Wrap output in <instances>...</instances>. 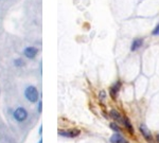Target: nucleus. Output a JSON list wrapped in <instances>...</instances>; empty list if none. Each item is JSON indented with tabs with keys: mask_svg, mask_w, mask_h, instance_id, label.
Instances as JSON below:
<instances>
[{
	"mask_svg": "<svg viewBox=\"0 0 159 143\" xmlns=\"http://www.w3.org/2000/svg\"><path fill=\"white\" fill-rule=\"evenodd\" d=\"M123 125L125 126L127 129H129V131L131 133V134H134V129H133V126H132V124H131V122H129V118H126V117H124L123 118Z\"/></svg>",
	"mask_w": 159,
	"mask_h": 143,
	"instance_id": "obj_10",
	"label": "nucleus"
},
{
	"mask_svg": "<svg viewBox=\"0 0 159 143\" xmlns=\"http://www.w3.org/2000/svg\"><path fill=\"white\" fill-rule=\"evenodd\" d=\"M109 115H110V117L113 119V120H116V121H118V122H121V123L123 122L122 116L120 115V112L117 111L116 109H111L110 112H109Z\"/></svg>",
	"mask_w": 159,
	"mask_h": 143,
	"instance_id": "obj_8",
	"label": "nucleus"
},
{
	"mask_svg": "<svg viewBox=\"0 0 159 143\" xmlns=\"http://www.w3.org/2000/svg\"><path fill=\"white\" fill-rule=\"evenodd\" d=\"M28 111L25 107H17L13 112V117L17 122H25L28 119Z\"/></svg>",
	"mask_w": 159,
	"mask_h": 143,
	"instance_id": "obj_2",
	"label": "nucleus"
},
{
	"mask_svg": "<svg viewBox=\"0 0 159 143\" xmlns=\"http://www.w3.org/2000/svg\"><path fill=\"white\" fill-rule=\"evenodd\" d=\"M14 65H15V67L20 68V67H24V66H25V62H24L22 58H16L15 60H14Z\"/></svg>",
	"mask_w": 159,
	"mask_h": 143,
	"instance_id": "obj_11",
	"label": "nucleus"
},
{
	"mask_svg": "<svg viewBox=\"0 0 159 143\" xmlns=\"http://www.w3.org/2000/svg\"><path fill=\"white\" fill-rule=\"evenodd\" d=\"M80 134H81V131H80V129H77V128H72V129H68V131H62V129L58 131L59 136L67 138H75L77 136H80Z\"/></svg>",
	"mask_w": 159,
	"mask_h": 143,
	"instance_id": "obj_3",
	"label": "nucleus"
},
{
	"mask_svg": "<svg viewBox=\"0 0 159 143\" xmlns=\"http://www.w3.org/2000/svg\"><path fill=\"white\" fill-rule=\"evenodd\" d=\"M38 143H43V142H41V140H40V142H38Z\"/></svg>",
	"mask_w": 159,
	"mask_h": 143,
	"instance_id": "obj_17",
	"label": "nucleus"
},
{
	"mask_svg": "<svg viewBox=\"0 0 159 143\" xmlns=\"http://www.w3.org/2000/svg\"><path fill=\"white\" fill-rule=\"evenodd\" d=\"M37 53H38V49L35 47H27L24 50V55H25L27 58H30V59L35 58Z\"/></svg>",
	"mask_w": 159,
	"mask_h": 143,
	"instance_id": "obj_5",
	"label": "nucleus"
},
{
	"mask_svg": "<svg viewBox=\"0 0 159 143\" xmlns=\"http://www.w3.org/2000/svg\"><path fill=\"white\" fill-rule=\"evenodd\" d=\"M153 35H159V23L156 25V28L153 30V33H152Z\"/></svg>",
	"mask_w": 159,
	"mask_h": 143,
	"instance_id": "obj_14",
	"label": "nucleus"
},
{
	"mask_svg": "<svg viewBox=\"0 0 159 143\" xmlns=\"http://www.w3.org/2000/svg\"><path fill=\"white\" fill-rule=\"evenodd\" d=\"M41 106H43V104H41V101H40L39 103H38V109H37V110H38V112H41Z\"/></svg>",
	"mask_w": 159,
	"mask_h": 143,
	"instance_id": "obj_15",
	"label": "nucleus"
},
{
	"mask_svg": "<svg viewBox=\"0 0 159 143\" xmlns=\"http://www.w3.org/2000/svg\"><path fill=\"white\" fill-rule=\"evenodd\" d=\"M25 96L29 102L36 103L38 101L39 94H38V91H37L35 86H28L25 90Z\"/></svg>",
	"mask_w": 159,
	"mask_h": 143,
	"instance_id": "obj_1",
	"label": "nucleus"
},
{
	"mask_svg": "<svg viewBox=\"0 0 159 143\" xmlns=\"http://www.w3.org/2000/svg\"><path fill=\"white\" fill-rule=\"evenodd\" d=\"M139 129H140V133L141 135L144 137V139L147 141L149 143H152L153 142V136L151 134V131H149V128L145 126V124H141L139 126Z\"/></svg>",
	"mask_w": 159,
	"mask_h": 143,
	"instance_id": "obj_4",
	"label": "nucleus"
},
{
	"mask_svg": "<svg viewBox=\"0 0 159 143\" xmlns=\"http://www.w3.org/2000/svg\"><path fill=\"white\" fill-rule=\"evenodd\" d=\"M142 44H143V39H141V38H137V39H135V41H133L131 50H132V51H136V50H138L139 48L141 47V46H142Z\"/></svg>",
	"mask_w": 159,
	"mask_h": 143,
	"instance_id": "obj_9",
	"label": "nucleus"
},
{
	"mask_svg": "<svg viewBox=\"0 0 159 143\" xmlns=\"http://www.w3.org/2000/svg\"><path fill=\"white\" fill-rule=\"evenodd\" d=\"M120 88H121V83H120V82H117V83H115V84H113V86L110 87L109 94H110V96H111L113 100H116L117 94H118V92H119Z\"/></svg>",
	"mask_w": 159,
	"mask_h": 143,
	"instance_id": "obj_6",
	"label": "nucleus"
},
{
	"mask_svg": "<svg viewBox=\"0 0 159 143\" xmlns=\"http://www.w3.org/2000/svg\"><path fill=\"white\" fill-rule=\"evenodd\" d=\"M99 98H100V100H104L106 98V92L104 90H101L99 94Z\"/></svg>",
	"mask_w": 159,
	"mask_h": 143,
	"instance_id": "obj_13",
	"label": "nucleus"
},
{
	"mask_svg": "<svg viewBox=\"0 0 159 143\" xmlns=\"http://www.w3.org/2000/svg\"><path fill=\"white\" fill-rule=\"evenodd\" d=\"M109 126L113 131H116V133H121V128H120L119 125L116 124V123H110Z\"/></svg>",
	"mask_w": 159,
	"mask_h": 143,
	"instance_id": "obj_12",
	"label": "nucleus"
},
{
	"mask_svg": "<svg viewBox=\"0 0 159 143\" xmlns=\"http://www.w3.org/2000/svg\"><path fill=\"white\" fill-rule=\"evenodd\" d=\"M157 141H158V142H159V134L157 135Z\"/></svg>",
	"mask_w": 159,
	"mask_h": 143,
	"instance_id": "obj_16",
	"label": "nucleus"
},
{
	"mask_svg": "<svg viewBox=\"0 0 159 143\" xmlns=\"http://www.w3.org/2000/svg\"><path fill=\"white\" fill-rule=\"evenodd\" d=\"M110 142L111 143H129V141L125 138L122 137L120 133H116L110 137Z\"/></svg>",
	"mask_w": 159,
	"mask_h": 143,
	"instance_id": "obj_7",
	"label": "nucleus"
}]
</instances>
